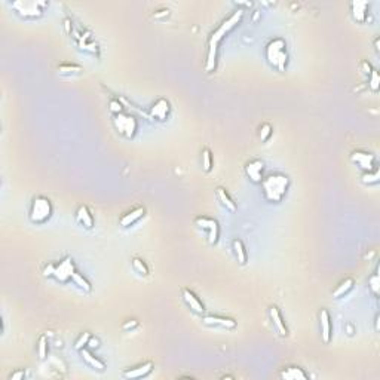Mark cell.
Segmentation results:
<instances>
[{
    "instance_id": "obj_16",
    "label": "cell",
    "mask_w": 380,
    "mask_h": 380,
    "mask_svg": "<svg viewBox=\"0 0 380 380\" xmlns=\"http://www.w3.org/2000/svg\"><path fill=\"white\" fill-rule=\"evenodd\" d=\"M144 214H146V208H144V207H135L134 210L128 211L126 214H123V216L120 217L119 225H120L122 228H129V226H132L134 223H137L140 219H143Z\"/></svg>"
},
{
    "instance_id": "obj_41",
    "label": "cell",
    "mask_w": 380,
    "mask_h": 380,
    "mask_svg": "<svg viewBox=\"0 0 380 380\" xmlns=\"http://www.w3.org/2000/svg\"><path fill=\"white\" fill-rule=\"evenodd\" d=\"M168 15H169V11L163 9V11H159V14H154V18H162V17H168Z\"/></svg>"
},
{
    "instance_id": "obj_37",
    "label": "cell",
    "mask_w": 380,
    "mask_h": 380,
    "mask_svg": "<svg viewBox=\"0 0 380 380\" xmlns=\"http://www.w3.org/2000/svg\"><path fill=\"white\" fill-rule=\"evenodd\" d=\"M110 112H112V113H114V114H117V113H123V112H122V106H120V103H119V101H116V100H112V101H110Z\"/></svg>"
},
{
    "instance_id": "obj_18",
    "label": "cell",
    "mask_w": 380,
    "mask_h": 380,
    "mask_svg": "<svg viewBox=\"0 0 380 380\" xmlns=\"http://www.w3.org/2000/svg\"><path fill=\"white\" fill-rule=\"evenodd\" d=\"M76 222L85 229L94 228V216L86 205H79V208L76 210Z\"/></svg>"
},
{
    "instance_id": "obj_11",
    "label": "cell",
    "mask_w": 380,
    "mask_h": 380,
    "mask_svg": "<svg viewBox=\"0 0 380 380\" xmlns=\"http://www.w3.org/2000/svg\"><path fill=\"white\" fill-rule=\"evenodd\" d=\"M171 112V104L168 100L165 98H159L152 107H150V117L156 119V120H166Z\"/></svg>"
},
{
    "instance_id": "obj_6",
    "label": "cell",
    "mask_w": 380,
    "mask_h": 380,
    "mask_svg": "<svg viewBox=\"0 0 380 380\" xmlns=\"http://www.w3.org/2000/svg\"><path fill=\"white\" fill-rule=\"evenodd\" d=\"M113 125L116 128V131L123 135L125 138H134V135L137 134V119L132 114L128 113H117L113 116Z\"/></svg>"
},
{
    "instance_id": "obj_8",
    "label": "cell",
    "mask_w": 380,
    "mask_h": 380,
    "mask_svg": "<svg viewBox=\"0 0 380 380\" xmlns=\"http://www.w3.org/2000/svg\"><path fill=\"white\" fill-rule=\"evenodd\" d=\"M76 273V266L72 257H64L58 265H55V272H54V278L63 284L72 281L73 275Z\"/></svg>"
},
{
    "instance_id": "obj_22",
    "label": "cell",
    "mask_w": 380,
    "mask_h": 380,
    "mask_svg": "<svg viewBox=\"0 0 380 380\" xmlns=\"http://www.w3.org/2000/svg\"><path fill=\"white\" fill-rule=\"evenodd\" d=\"M216 196H217L219 202H220L226 210H229L230 213H236L238 207H236V204L232 201V198L229 196L228 190H226L225 187H217V189H216Z\"/></svg>"
},
{
    "instance_id": "obj_3",
    "label": "cell",
    "mask_w": 380,
    "mask_h": 380,
    "mask_svg": "<svg viewBox=\"0 0 380 380\" xmlns=\"http://www.w3.org/2000/svg\"><path fill=\"white\" fill-rule=\"evenodd\" d=\"M285 48H287L285 40L281 38L270 40L266 46V60L278 72H285V69H287L288 54H287Z\"/></svg>"
},
{
    "instance_id": "obj_13",
    "label": "cell",
    "mask_w": 380,
    "mask_h": 380,
    "mask_svg": "<svg viewBox=\"0 0 380 380\" xmlns=\"http://www.w3.org/2000/svg\"><path fill=\"white\" fill-rule=\"evenodd\" d=\"M154 364L152 361H146L137 367H132V368H128L123 371V377L125 379H141V377H146L147 374L152 373Z\"/></svg>"
},
{
    "instance_id": "obj_20",
    "label": "cell",
    "mask_w": 380,
    "mask_h": 380,
    "mask_svg": "<svg viewBox=\"0 0 380 380\" xmlns=\"http://www.w3.org/2000/svg\"><path fill=\"white\" fill-rule=\"evenodd\" d=\"M279 377L282 380H307L309 379V376L300 367H294V365L282 368L279 373Z\"/></svg>"
},
{
    "instance_id": "obj_43",
    "label": "cell",
    "mask_w": 380,
    "mask_h": 380,
    "mask_svg": "<svg viewBox=\"0 0 380 380\" xmlns=\"http://www.w3.org/2000/svg\"><path fill=\"white\" fill-rule=\"evenodd\" d=\"M379 42H380V39H379V38H376V39H374V48H376V52H379V51H380V48H379Z\"/></svg>"
},
{
    "instance_id": "obj_42",
    "label": "cell",
    "mask_w": 380,
    "mask_h": 380,
    "mask_svg": "<svg viewBox=\"0 0 380 380\" xmlns=\"http://www.w3.org/2000/svg\"><path fill=\"white\" fill-rule=\"evenodd\" d=\"M379 321H380V316H379V315H376V319H374V328H376V331H379V330H380V327H379Z\"/></svg>"
},
{
    "instance_id": "obj_4",
    "label": "cell",
    "mask_w": 380,
    "mask_h": 380,
    "mask_svg": "<svg viewBox=\"0 0 380 380\" xmlns=\"http://www.w3.org/2000/svg\"><path fill=\"white\" fill-rule=\"evenodd\" d=\"M52 216V204L46 196H36L32 201L30 207V222L35 225H43L46 223Z\"/></svg>"
},
{
    "instance_id": "obj_9",
    "label": "cell",
    "mask_w": 380,
    "mask_h": 380,
    "mask_svg": "<svg viewBox=\"0 0 380 380\" xmlns=\"http://www.w3.org/2000/svg\"><path fill=\"white\" fill-rule=\"evenodd\" d=\"M350 160H352L355 165H358L364 172L371 171V169L376 168V157H374V154H371V153H368V152H364V150H355V152H352Z\"/></svg>"
},
{
    "instance_id": "obj_40",
    "label": "cell",
    "mask_w": 380,
    "mask_h": 380,
    "mask_svg": "<svg viewBox=\"0 0 380 380\" xmlns=\"http://www.w3.org/2000/svg\"><path fill=\"white\" fill-rule=\"evenodd\" d=\"M88 346L91 347V349H97L98 346H100V340L97 339V337H89V342H88Z\"/></svg>"
},
{
    "instance_id": "obj_26",
    "label": "cell",
    "mask_w": 380,
    "mask_h": 380,
    "mask_svg": "<svg viewBox=\"0 0 380 380\" xmlns=\"http://www.w3.org/2000/svg\"><path fill=\"white\" fill-rule=\"evenodd\" d=\"M379 180H380V171H379L377 166L371 171L362 172V175H361V181L364 184H377Z\"/></svg>"
},
{
    "instance_id": "obj_2",
    "label": "cell",
    "mask_w": 380,
    "mask_h": 380,
    "mask_svg": "<svg viewBox=\"0 0 380 380\" xmlns=\"http://www.w3.org/2000/svg\"><path fill=\"white\" fill-rule=\"evenodd\" d=\"M260 184L263 189L265 199L272 204H279L287 195V190L290 187V178L285 174L276 172L263 178Z\"/></svg>"
},
{
    "instance_id": "obj_19",
    "label": "cell",
    "mask_w": 380,
    "mask_h": 380,
    "mask_svg": "<svg viewBox=\"0 0 380 380\" xmlns=\"http://www.w3.org/2000/svg\"><path fill=\"white\" fill-rule=\"evenodd\" d=\"M269 315H270V319H272L275 328L278 330V333H279L282 337H287V336H288V328H287V325H285V321L282 319V315H281L278 306H275V304L270 306V307H269Z\"/></svg>"
},
{
    "instance_id": "obj_7",
    "label": "cell",
    "mask_w": 380,
    "mask_h": 380,
    "mask_svg": "<svg viewBox=\"0 0 380 380\" xmlns=\"http://www.w3.org/2000/svg\"><path fill=\"white\" fill-rule=\"evenodd\" d=\"M195 226L201 230L208 232V242L211 245H216L220 238V226L216 219L207 217V216H199L195 219Z\"/></svg>"
},
{
    "instance_id": "obj_31",
    "label": "cell",
    "mask_w": 380,
    "mask_h": 380,
    "mask_svg": "<svg viewBox=\"0 0 380 380\" xmlns=\"http://www.w3.org/2000/svg\"><path fill=\"white\" fill-rule=\"evenodd\" d=\"M368 86L373 92H377L379 88H380V76H379V72L376 69H373V72L368 76Z\"/></svg>"
},
{
    "instance_id": "obj_5",
    "label": "cell",
    "mask_w": 380,
    "mask_h": 380,
    "mask_svg": "<svg viewBox=\"0 0 380 380\" xmlns=\"http://www.w3.org/2000/svg\"><path fill=\"white\" fill-rule=\"evenodd\" d=\"M48 6V2H39V0H17L12 2V9L23 18L35 20L43 15V8Z\"/></svg>"
},
{
    "instance_id": "obj_17",
    "label": "cell",
    "mask_w": 380,
    "mask_h": 380,
    "mask_svg": "<svg viewBox=\"0 0 380 380\" xmlns=\"http://www.w3.org/2000/svg\"><path fill=\"white\" fill-rule=\"evenodd\" d=\"M202 321L207 325H220L225 328H236V325H238V322L233 318L220 316V315H205L202 318Z\"/></svg>"
},
{
    "instance_id": "obj_34",
    "label": "cell",
    "mask_w": 380,
    "mask_h": 380,
    "mask_svg": "<svg viewBox=\"0 0 380 380\" xmlns=\"http://www.w3.org/2000/svg\"><path fill=\"white\" fill-rule=\"evenodd\" d=\"M89 337H91V333H88V331L82 333V334L79 336V339L75 342V349H77V350L83 349V347L88 344V342H89Z\"/></svg>"
},
{
    "instance_id": "obj_14",
    "label": "cell",
    "mask_w": 380,
    "mask_h": 380,
    "mask_svg": "<svg viewBox=\"0 0 380 380\" xmlns=\"http://www.w3.org/2000/svg\"><path fill=\"white\" fill-rule=\"evenodd\" d=\"M319 327H321V339L327 344L331 340V316L327 309L319 310Z\"/></svg>"
},
{
    "instance_id": "obj_36",
    "label": "cell",
    "mask_w": 380,
    "mask_h": 380,
    "mask_svg": "<svg viewBox=\"0 0 380 380\" xmlns=\"http://www.w3.org/2000/svg\"><path fill=\"white\" fill-rule=\"evenodd\" d=\"M137 327H138V321H135V319H129V321L122 324V330L123 331H129V330H134Z\"/></svg>"
},
{
    "instance_id": "obj_27",
    "label": "cell",
    "mask_w": 380,
    "mask_h": 380,
    "mask_svg": "<svg viewBox=\"0 0 380 380\" xmlns=\"http://www.w3.org/2000/svg\"><path fill=\"white\" fill-rule=\"evenodd\" d=\"M82 72H83V69L77 64H60L58 66V75H63V76L79 75Z\"/></svg>"
},
{
    "instance_id": "obj_25",
    "label": "cell",
    "mask_w": 380,
    "mask_h": 380,
    "mask_svg": "<svg viewBox=\"0 0 380 380\" xmlns=\"http://www.w3.org/2000/svg\"><path fill=\"white\" fill-rule=\"evenodd\" d=\"M72 282H73L75 285H77L80 290H83L85 293H91V291H92V285H91V282H89V281H88L82 273H79V272H76V273L73 275Z\"/></svg>"
},
{
    "instance_id": "obj_30",
    "label": "cell",
    "mask_w": 380,
    "mask_h": 380,
    "mask_svg": "<svg viewBox=\"0 0 380 380\" xmlns=\"http://www.w3.org/2000/svg\"><path fill=\"white\" fill-rule=\"evenodd\" d=\"M38 355H39V359L43 361L48 355V337L45 334H42L39 337V342H38Z\"/></svg>"
},
{
    "instance_id": "obj_23",
    "label": "cell",
    "mask_w": 380,
    "mask_h": 380,
    "mask_svg": "<svg viewBox=\"0 0 380 380\" xmlns=\"http://www.w3.org/2000/svg\"><path fill=\"white\" fill-rule=\"evenodd\" d=\"M232 247H233V253H235V257H236L238 263H239L241 266L247 265V262H248V254H247V250H245L244 242L236 238V239H233Z\"/></svg>"
},
{
    "instance_id": "obj_10",
    "label": "cell",
    "mask_w": 380,
    "mask_h": 380,
    "mask_svg": "<svg viewBox=\"0 0 380 380\" xmlns=\"http://www.w3.org/2000/svg\"><path fill=\"white\" fill-rule=\"evenodd\" d=\"M245 169V174L247 177L256 183V184H260L263 181V171H265V163L260 160V159H251L250 162L245 163L244 166Z\"/></svg>"
},
{
    "instance_id": "obj_35",
    "label": "cell",
    "mask_w": 380,
    "mask_h": 380,
    "mask_svg": "<svg viewBox=\"0 0 380 380\" xmlns=\"http://www.w3.org/2000/svg\"><path fill=\"white\" fill-rule=\"evenodd\" d=\"M359 69H361V72H362L365 76H370V73L373 72V67H371V64H370L368 61H361V63H359Z\"/></svg>"
},
{
    "instance_id": "obj_29",
    "label": "cell",
    "mask_w": 380,
    "mask_h": 380,
    "mask_svg": "<svg viewBox=\"0 0 380 380\" xmlns=\"http://www.w3.org/2000/svg\"><path fill=\"white\" fill-rule=\"evenodd\" d=\"M131 265H132V269H134L138 275H141V276H147V275H149V267H147V265H146L141 259L134 257V259L131 260Z\"/></svg>"
},
{
    "instance_id": "obj_33",
    "label": "cell",
    "mask_w": 380,
    "mask_h": 380,
    "mask_svg": "<svg viewBox=\"0 0 380 380\" xmlns=\"http://www.w3.org/2000/svg\"><path fill=\"white\" fill-rule=\"evenodd\" d=\"M270 135H272V126H270L269 123H263V125L260 126V129H259V138H260V141H262V143L267 141Z\"/></svg>"
},
{
    "instance_id": "obj_15",
    "label": "cell",
    "mask_w": 380,
    "mask_h": 380,
    "mask_svg": "<svg viewBox=\"0 0 380 380\" xmlns=\"http://www.w3.org/2000/svg\"><path fill=\"white\" fill-rule=\"evenodd\" d=\"M370 8L368 2H364V0H355V2L350 3V12L352 17L356 23L362 24L367 21V9Z\"/></svg>"
},
{
    "instance_id": "obj_32",
    "label": "cell",
    "mask_w": 380,
    "mask_h": 380,
    "mask_svg": "<svg viewBox=\"0 0 380 380\" xmlns=\"http://www.w3.org/2000/svg\"><path fill=\"white\" fill-rule=\"evenodd\" d=\"M368 287H370L371 293L377 297V296H379V290H380V278H379L377 270L368 278Z\"/></svg>"
},
{
    "instance_id": "obj_12",
    "label": "cell",
    "mask_w": 380,
    "mask_h": 380,
    "mask_svg": "<svg viewBox=\"0 0 380 380\" xmlns=\"http://www.w3.org/2000/svg\"><path fill=\"white\" fill-rule=\"evenodd\" d=\"M181 297H183V300L186 302V304H187L190 309H192L193 312H196V313H199V315H202V313L205 312V307H204L202 302L199 300V297H198L192 290L181 288Z\"/></svg>"
},
{
    "instance_id": "obj_39",
    "label": "cell",
    "mask_w": 380,
    "mask_h": 380,
    "mask_svg": "<svg viewBox=\"0 0 380 380\" xmlns=\"http://www.w3.org/2000/svg\"><path fill=\"white\" fill-rule=\"evenodd\" d=\"M54 272H55V265L54 263H48L43 267V275L45 276H54Z\"/></svg>"
},
{
    "instance_id": "obj_24",
    "label": "cell",
    "mask_w": 380,
    "mask_h": 380,
    "mask_svg": "<svg viewBox=\"0 0 380 380\" xmlns=\"http://www.w3.org/2000/svg\"><path fill=\"white\" fill-rule=\"evenodd\" d=\"M353 284H355V281L352 279V278H346V279H343L336 288H334V291H333V297L334 299H340V297H343L344 294H347L352 288H353Z\"/></svg>"
},
{
    "instance_id": "obj_21",
    "label": "cell",
    "mask_w": 380,
    "mask_h": 380,
    "mask_svg": "<svg viewBox=\"0 0 380 380\" xmlns=\"http://www.w3.org/2000/svg\"><path fill=\"white\" fill-rule=\"evenodd\" d=\"M80 355H82L83 361H85L91 368H94V370H97V371H104V370H106V364H104L101 359H98L95 355H92V352H91L89 349H86V347L80 349Z\"/></svg>"
},
{
    "instance_id": "obj_28",
    "label": "cell",
    "mask_w": 380,
    "mask_h": 380,
    "mask_svg": "<svg viewBox=\"0 0 380 380\" xmlns=\"http://www.w3.org/2000/svg\"><path fill=\"white\" fill-rule=\"evenodd\" d=\"M201 159H202V168L205 172H210L213 169V154L211 150L208 147H205L201 153Z\"/></svg>"
},
{
    "instance_id": "obj_1",
    "label": "cell",
    "mask_w": 380,
    "mask_h": 380,
    "mask_svg": "<svg viewBox=\"0 0 380 380\" xmlns=\"http://www.w3.org/2000/svg\"><path fill=\"white\" fill-rule=\"evenodd\" d=\"M244 17V11L242 9H238L235 11L228 20H225L210 36V40H208V57H207V64H205V72L207 73H211L216 70L217 67V48H219V43L222 42V39L229 35L242 20Z\"/></svg>"
},
{
    "instance_id": "obj_38",
    "label": "cell",
    "mask_w": 380,
    "mask_h": 380,
    "mask_svg": "<svg viewBox=\"0 0 380 380\" xmlns=\"http://www.w3.org/2000/svg\"><path fill=\"white\" fill-rule=\"evenodd\" d=\"M26 377V371L24 370H17L9 376V380H23Z\"/></svg>"
}]
</instances>
